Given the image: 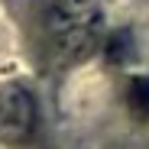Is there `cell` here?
Returning <instances> with one entry per match:
<instances>
[{
	"label": "cell",
	"mask_w": 149,
	"mask_h": 149,
	"mask_svg": "<svg viewBox=\"0 0 149 149\" xmlns=\"http://www.w3.org/2000/svg\"><path fill=\"white\" fill-rule=\"evenodd\" d=\"M130 49H133L130 33H127V29H120V33H113V39L107 42V58L120 65V62H127V58H130Z\"/></svg>",
	"instance_id": "4"
},
{
	"label": "cell",
	"mask_w": 149,
	"mask_h": 149,
	"mask_svg": "<svg viewBox=\"0 0 149 149\" xmlns=\"http://www.w3.org/2000/svg\"><path fill=\"white\" fill-rule=\"evenodd\" d=\"M127 104H130V113L136 120H149V74H139V78L130 81Z\"/></svg>",
	"instance_id": "3"
},
{
	"label": "cell",
	"mask_w": 149,
	"mask_h": 149,
	"mask_svg": "<svg viewBox=\"0 0 149 149\" xmlns=\"http://www.w3.org/2000/svg\"><path fill=\"white\" fill-rule=\"evenodd\" d=\"M36 130V104L26 88L7 84L0 88V139L3 143H23Z\"/></svg>",
	"instance_id": "2"
},
{
	"label": "cell",
	"mask_w": 149,
	"mask_h": 149,
	"mask_svg": "<svg viewBox=\"0 0 149 149\" xmlns=\"http://www.w3.org/2000/svg\"><path fill=\"white\" fill-rule=\"evenodd\" d=\"M45 49L58 65L88 58L104 36V19L94 0H49L42 16Z\"/></svg>",
	"instance_id": "1"
}]
</instances>
